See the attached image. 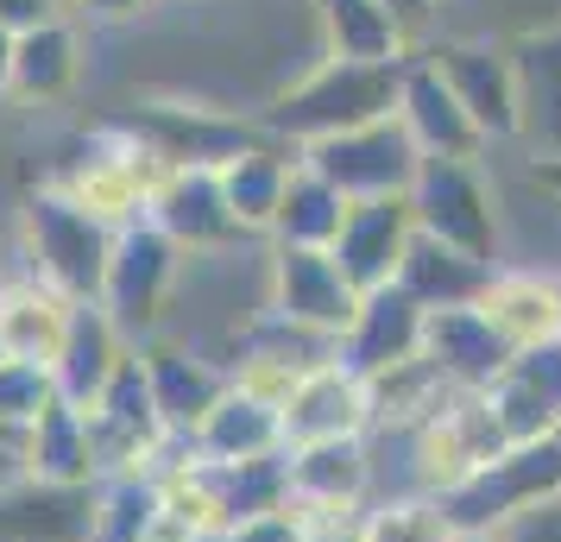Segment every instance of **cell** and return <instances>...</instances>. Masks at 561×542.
<instances>
[{"instance_id":"41","label":"cell","mask_w":561,"mask_h":542,"mask_svg":"<svg viewBox=\"0 0 561 542\" xmlns=\"http://www.w3.org/2000/svg\"><path fill=\"white\" fill-rule=\"evenodd\" d=\"M13 45H20V32L0 26V102H7V82H13Z\"/></svg>"},{"instance_id":"35","label":"cell","mask_w":561,"mask_h":542,"mask_svg":"<svg viewBox=\"0 0 561 542\" xmlns=\"http://www.w3.org/2000/svg\"><path fill=\"white\" fill-rule=\"evenodd\" d=\"M215 542H316V537H309V523H304L297 505H278V511L240 517L228 537H215Z\"/></svg>"},{"instance_id":"21","label":"cell","mask_w":561,"mask_h":542,"mask_svg":"<svg viewBox=\"0 0 561 542\" xmlns=\"http://www.w3.org/2000/svg\"><path fill=\"white\" fill-rule=\"evenodd\" d=\"M215 171H221V196H228L240 233H247V240H272V221H278L284 183L297 171V152H290L284 139H272V132H259V139H247L233 158H221Z\"/></svg>"},{"instance_id":"4","label":"cell","mask_w":561,"mask_h":542,"mask_svg":"<svg viewBox=\"0 0 561 542\" xmlns=\"http://www.w3.org/2000/svg\"><path fill=\"white\" fill-rule=\"evenodd\" d=\"M410 215H416V233L499 265L505 221H499V189L480 158H423V171L410 183Z\"/></svg>"},{"instance_id":"31","label":"cell","mask_w":561,"mask_h":542,"mask_svg":"<svg viewBox=\"0 0 561 542\" xmlns=\"http://www.w3.org/2000/svg\"><path fill=\"white\" fill-rule=\"evenodd\" d=\"M341 215H347V196L297 158V171L284 183L278 221H272V246H316V253H329L334 233H341Z\"/></svg>"},{"instance_id":"6","label":"cell","mask_w":561,"mask_h":542,"mask_svg":"<svg viewBox=\"0 0 561 542\" xmlns=\"http://www.w3.org/2000/svg\"><path fill=\"white\" fill-rule=\"evenodd\" d=\"M404 448H410V492H430V498L460 492L467 480H480L485 466L505 454L499 423L485 411V391H455L430 423L410 429Z\"/></svg>"},{"instance_id":"42","label":"cell","mask_w":561,"mask_h":542,"mask_svg":"<svg viewBox=\"0 0 561 542\" xmlns=\"http://www.w3.org/2000/svg\"><path fill=\"white\" fill-rule=\"evenodd\" d=\"M13 272H20V258H7V253H0V285H7Z\"/></svg>"},{"instance_id":"28","label":"cell","mask_w":561,"mask_h":542,"mask_svg":"<svg viewBox=\"0 0 561 542\" xmlns=\"http://www.w3.org/2000/svg\"><path fill=\"white\" fill-rule=\"evenodd\" d=\"M511 57L524 89V139L536 146V164H561V26L517 38Z\"/></svg>"},{"instance_id":"11","label":"cell","mask_w":561,"mask_h":542,"mask_svg":"<svg viewBox=\"0 0 561 542\" xmlns=\"http://www.w3.org/2000/svg\"><path fill=\"white\" fill-rule=\"evenodd\" d=\"M146 221H152L183 258H215V253H228V246L247 240L240 221H233L228 196H221V171H215V164H171V177L158 183Z\"/></svg>"},{"instance_id":"22","label":"cell","mask_w":561,"mask_h":542,"mask_svg":"<svg viewBox=\"0 0 561 542\" xmlns=\"http://www.w3.org/2000/svg\"><path fill=\"white\" fill-rule=\"evenodd\" d=\"M95 486H45V480L0 486V542H89Z\"/></svg>"},{"instance_id":"30","label":"cell","mask_w":561,"mask_h":542,"mask_svg":"<svg viewBox=\"0 0 561 542\" xmlns=\"http://www.w3.org/2000/svg\"><path fill=\"white\" fill-rule=\"evenodd\" d=\"M366 391H373V436H410L416 423H430L455 397L448 379L423 354L404 366H391V372H379V379H366Z\"/></svg>"},{"instance_id":"16","label":"cell","mask_w":561,"mask_h":542,"mask_svg":"<svg viewBox=\"0 0 561 542\" xmlns=\"http://www.w3.org/2000/svg\"><path fill=\"white\" fill-rule=\"evenodd\" d=\"M423 360L448 379V391H492L505 379V366L517 360V347L473 303V310H430V322H423Z\"/></svg>"},{"instance_id":"5","label":"cell","mask_w":561,"mask_h":542,"mask_svg":"<svg viewBox=\"0 0 561 542\" xmlns=\"http://www.w3.org/2000/svg\"><path fill=\"white\" fill-rule=\"evenodd\" d=\"M183 265H190V258H183L152 221L114 233V258H107V278H102V310L114 315V328H121L133 347L158 341L164 310H171V297H178V285H183Z\"/></svg>"},{"instance_id":"27","label":"cell","mask_w":561,"mask_h":542,"mask_svg":"<svg viewBox=\"0 0 561 542\" xmlns=\"http://www.w3.org/2000/svg\"><path fill=\"white\" fill-rule=\"evenodd\" d=\"M492 272L499 265H485V258L460 253V246H442L430 233H416L404 265H398V290H410L423 310H473L485 297V285H492Z\"/></svg>"},{"instance_id":"39","label":"cell","mask_w":561,"mask_h":542,"mask_svg":"<svg viewBox=\"0 0 561 542\" xmlns=\"http://www.w3.org/2000/svg\"><path fill=\"white\" fill-rule=\"evenodd\" d=\"M435 7H442V0H391V13H398V26H404V38H410V51H423V45H430Z\"/></svg>"},{"instance_id":"25","label":"cell","mask_w":561,"mask_h":542,"mask_svg":"<svg viewBox=\"0 0 561 542\" xmlns=\"http://www.w3.org/2000/svg\"><path fill=\"white\" fill-rule=\"evenodd\" d=\"M127 354H133V341L114 328V315H107L102 303H82L77 322H70V341H64V354H57V366H51L57 397L77 404V411H89L107 391V379L127 366Z\"/></svg>"},{"instance_id":"32","label":"cell","mask_w":561,"mask_h":542,"mask_svg":"<svg viewBox=\"0 0 561 542\" xmlns=\"http://www.w3.org/2000/svg\"><path fill=\"white\" fill-rule=\"evenodd\" d=\"M354 542H460V523L430 492H391L366 505Z\"/></svg>"},{"instance_id":"34","label":"cell","mask_w":561,"mask_h":542,"mask_svg":"<svg viewBox=\"0 0 561 542\" xmlns=\"http://www.w3.org/2000/svg\"><path fill=\"white\" fill-rule=\"evenodd\" d=\"M57 404V379L51 366L32 360H0V448L20 454V436H26L38 416Z\"/></svg>"},{"instance_id":"26","label":"cell","mask_w":561,"mask_h":542,"mask_svg":"<svg viewBox=\"0 0 561 542\" xmlns=\"http://www.w3.org/2000/svg\"><path fill=\"white\" fill-rule=\"evenodd\" d=\"M20 480H45V486H95L102 461L89 441V416L57 397L51 411L20 436Z\"/></svg>"},{"instance_id":"23","label":"cell","mask_w":561,"mask_h":542,"mask_svg":"<svg viewBox=\"0 0 561 542\" xmlns=\"http://www.w3.org/2000/svg\"><path fill=\"white\" fill-rule=\"evenodd\" d=\"M77 82H82V26L77 20H51V26H38V32H20L7 102L57 107L77 95Z\"/></svg>"},{"instance_id":"9","label":"cell","mask_w":561,"mask_h":542,"mask_svg":"<svg viewBox=\"0 0 561 542\" xmlns=\"http://www.w3.org/2000/svg\"><path fill=\"white\" fill-rule=\"evenodd\" d=\"M430 64L448 77L460 107L473 114L485 146L524 139V89H517V57L499 38H430Z\"/></svg>"},{"instance_id":"36","label":"cell","mask_w":561,"mask_h":542,"mask_svg":"<svg viewBox=\"0 0 561 542\" xmlns=\"http://www.w3.org/2000/svg\"><path fill=\"white\" fill-rule=\"evenodd\" d=\"M499 542H561V492L536 498L530 511H517L505 530H492Z\"/></svg>"},{"instance_id":"40","label":"cell","mask_w":561,"mask_h":542,"mask_svg":"<svg viewBox=\"0 0 561 542\" xmlns=\"http://www.w3.org/2000/svg\"><path fill=\"white\" fill-rule=\"evenodd\" d=\"M146 542H203V537H196V530H183L178 517H164V511H158V523L146 530Z\"/></svg>"},{"instance_id":"43","label":"cell","mask_w":561,"mask_h":542,"mask_svg":"<svg viewBox=\"0 0 561 542\" xmlns=\"http://www.w3.org/2000/svg\"><path fill=\"white\" fill-rule=\"evenodd\" d=\"M460 542H499V537H460Z\"/></svg>"},{"instance_id":"37","label":"cell","mask_w":561,"mask_h":542,"mask_svg":"<svg viewBox=\"0 0 561 542\" xmlns=\"http://www.w3.org/2000/svg\"><path fill=\"white\" fill-rule=\"evenodd\" d=\"M51 20H70V0H0V26L7 32H38Z\"/></svg>"},{"instance_id":"1","label":"cell","mask_w":561,"mask_h":542,"mask_svg":"<svg viewBox=\"0 0 561 542\" xmlns=\"http://www.w3.org/2000/svg\"><path fill=\"white\" fill-rule=\"evenodd\" d=\"M410 64V57H404ZM404 64H347V57H316L297 82H284L272 102L259 107V127L284 139L290 152H304L316 139L373 127L385 114H398V82Z\"/></svg>"},{"instance_id":"33","label":"cell","mask_w":561,"mask_h":542,"mask_svg":"<svg viewBox=\"0 0 561 542\" xmlns=\"http://www.w3.org/2000/svg\"><path fill=\"white\" fill-rule=\"evenodd\" d=\"M158 480L152 473H107L95 486V523L89 542H146V530L158 523Z\"/></svg>"},{"instance_id":"14","label":"cell","mask_w":561,"mask_h":542,"mask_svg":"<svg viewBox=\"0 0 561 542\" xmlns=\"http://www.w3.org/2000/svg\"><path fill=\"white\" fill-rule=\"evenodd\" d=\"M423 322H430V310L410 290H398V285L366 290L354 322L341 328V366L359 372V379H379L391 366L416 360L423 354Z\"/></svg>"},{"instance_id":"8","label":"cell","mask_w":561,"mask_h":542,"mask_svg":"<svg viewBox=\"0 0 561 542\" xmlns=\"http://www.w3.org/2000/svg\"><path fill=\"white\" fill-rule=\"evenodd\" d=\"M82 416H89V441H95L102 480L107 473H158L164 454H171V441H178L164 429V416H158V397H152L139 347L127 354V366L107 379V391Z\"/></svg>"},{"instance_id":"7","label":"cell","mask_w":561,"mask_h":542,"mask_svg":"<svg viewBox=\"0 0 561 542\" xmlns=\"http://www.w3.org/2000/svg\"><path fill=\"white\" fill-rule=\"evenodd\" d=\"M322 183H334L347 203H373V196H410V183L423 171V152L404 132L398 114H385L373 127L334 132V139H316L297 152Z\"/></svg>"},{"instance_id":"44","label":"cell","mask_w":561,"mask_h":542,"mask_svg":"<svg viewBox=\"0 0 561 542\" xmlns=\"http://www.w3.org/2000/svg\"><path fill=\"white\" fill-rule=\"evenodd\" d=\"M0 360H7V347H0Z\"/></svg>"},{"instance_id":"10","label":"cell","mask_w":561,"mask_h":542,"mask_svg":"<svg viewBox=\"0 0 561 542\" xmlns=\"http://www.w3.org/2000/svg\"><path fill=\"white\" fill-rule=\"evenodd\" d=\"M265 310L341 341V328H347L354 310H359V290L341 278L334 253H316V246H272V258H265Z\"/></svg>"},{"instance_id":"18","label":"cell","mask_w":561,"mask_h":542,"mask_svg":"<svg viewBox=\"0 0 561 542\" xmlns=\"http://www.w3.org/2000/svg\"><path fill=\"white\" fill-rule=\"evenodd\" d=\"M480 310L517 354L549 347V341H561V272L556 265H499Z\"/></svg>"},{"instance_id":"13","label":"cell","mask_w":561,"mask_h":542,"mask_svg":"<svg viewBox=\"0 0 561 542\" xmlns=\"http://www.w3.org/2000/svg\"><path fill=\"white\" fill-rule=\"evenodd\" d=\"M398 120L416 139L423 158H485V132L473 127V114L460 107V95L448 89V77L430 64V51H410L404 82H398Z\"/></svg>"},{"instance_id":"12","label":"cell","mask_w":561,"mask_h":542,"mask_svg":"<svg viewBox=\"0 0 561 542\" xmlns=\"http://www.w3.org/2000/svg\"><path fill=\"white\" fill-rule=\"evenodd\" d=\"M410 240H416L410 196H373V203H347L329 253H334V265H341V278L366 297V290L398 285V265H404Z\"/></svg>"},{"instance_id":"24","label":"cell","mask_w":561,"mask_h":542,"mask_svg":"<svg viewBox=\"0 0 561 542\" xmlns=\"http://www.w3.org/2000/svg\"><path fill=\"white\" fill-rule=\"evenodd\" d=\"M190 448L215 466H253V461H278L284 454V411L247 397L240 385H228V397L196 423Z\"/></svg>"},{"instance_id":"20","label":"cell","mask_w":561,"mask_h":542,"mask_svg":"<svg viewBox=\"0 0 561 542\" xmlns=\"http://www.w3.org/2000/svg\"><path fill=\"white\" fill-rule=\"evenodd\" d=\"M284 480H290V505H309V511L373 505V436L284 448Z\"/></svg>"},{"instance_id":"19","label":"cell","mask_w":561,"mask_h":542,"mask_svg":"<svg viewBox=\"0 0 561 542\" xmlns=\"http://www.w3.org/2000/svg\"><path fill=\"white\" fill-rule=\"evenodd\" d=\"M82 303H70L64 290H51L32 272H13L0 285V347L7 360H32V366H57L64 341H70V322H77Z\"/></svg>"},{"instance_id":"17","label":"cell","mask_w":561,"mask_h":542,"mask_svg":"<svg viewBox=\"0 0 561 542\" xmlns=\"http://www.w3.org/2000/svg\"><path fill=\"white\" fill-rule=\"evenodd\" d=\"M139 360H146V379H152V397H158V416H164V429L178 441L196 436V423H203L221 397H228V366L196 354L190 341H146L139 347Z\"/></svg>"},{"instance_id":"29","label":"cell","mask_w":561,"mask_h":542,"mask_svg":"<svg viewBox=\"0 0 561 542\" xmlns=\"http://www.w3.org/2000/svg\"><path fill=\"white\" fill-rule=\"evenodd\" d=\"M316 26H322V57H347V64H404L410 57L391 0H316Z\"/></svg>"},{"instance_id":"2","label":"cell","mask_w":561,"mask_h":542,"mask_svg":"<svg viewBox=\"0 0 561 542\" xmlns=\"http://www.w3.org/2000/svg\"><path fill=\"white\" fill-rule=\"evenodd\" d=\"M114 258V228L77 208L57 183H38L20 203V272L45 278L70 303H102V278Z\"/></svg>"},{"instance_id":"3","label":"cell","mask_w":561,"mask_h":542,"mask_svg":"<svg viewBox=\"0 0 561 542\" xmlns=\"http://www.w3.org/2000/svg\"><path fill=\"white\" fill-rule=\"evenodd\" d=\"M171 177V164L127 127H102L95 139H82V158L57 164L45 183H57L77 208H89L102 228H139L152 208L158 183Z\"/></svg>"},{"instance_id":"15","label":"cell","mask_w":561,"mask_h":542,"mask_svg":"<svg viewBox=\"0 0 561 542\" xmlns=\"http://www.w3.org/2000/svg\"><path fill=\"white\" fill-rule=\"evenodd\" d=\"M373 436V391L359 372L341 360L316 366L297 379L290 404H284V448H309V441H347Z\"/></svg>"},{"instance_id":"38","label":"cell","mask_w":561,"mask_h":542,"mask_svg":"<svg viewBox=\"0 0 561 542\" xmlns=\"http://www.w3.org/2000/svg\"><path fill=\"white\" fill-rule=\"evenodd\" d=\"M158 0H70V13L89 20V26H133V20H146Z\"/></svg>"}]
</instances>
